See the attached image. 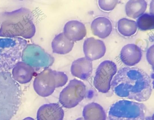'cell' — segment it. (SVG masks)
Returning <instances> with one entry per match:
<instances>
[{
	"mask_svg": "<svg viewBox=\"0 0 154 120\" xmlns=\"http://www.w3.org/2000/svg\"><path fill=\"white\" fill-rule=\"evenodd\" d=\"M111 88L121 97L144 101L150 97L152 84L149 75L136 67H125L120 69L114 77Z\"/></svg>",
	"mask_w": 154,
	"mask_h": 120,
	"instance_id": "obj_1",
	"label": "cell"
},
{
	"mask_svg": "<svg viewBox=\"0 0 154 120\" xmlns=\"http://www.w3.org/2000/svg\"><path fill=\"white\" fill-rule=\"evenodd\" d=\"M20 86L8 72H0V120H11L20 104Z\"/></svg>",
	"mask_w": 154,
	"mask_h": 120,
	"instance_id": "obj_2",
	"label": "cell"
},
{
	"mask_svg": "<svg viewBox=\"0 0 154 120\" xmlns=\"http://www.w3.org/2000/svg\"><path fill=\"white\" fill-rule=\"evenodd\" d=\"M146 107L142 103L127 100H119L110 107L108 120H144Z\"/></svg>",
	"mask_w": 154,
	"mask_h": 120,
	"instance_id": "obj_3",
	"label": "cell"
},
{
	"mask_svg": "<svg viewBox=\"0 0 154 120\" xmlns=\"http://www.w3.org/2000/svg\"><path fill=\"white\" fill-rule=\"evenodd\" d=\"M87 88L81 81L74 79L60 92L59 101L64 107L71 108L76 106L84 98Z\"/></svg>",
	"mask_w": 154,
	"mask_h": 120,
	"instance_id": "obj_4",
	"label": "cell"
},
{
	"mask_svg": "<svg viewBox=\"0 0 154 120\" xmlns=\"http://www.w3.org/2000/svg\"><path fill=\"white\" fill-rule=\"evenodd\" d=\"M117 71L115 63L112 61L105 60L98 66L94 79V85L99 92L106 93L111 87L112 79Z\"/></svg>",
	"mask_w": 154,
	"mask_h": 120,
	"instance_id": "obj_5",
	"label": "cell"
},
{
	"mask_svg": "<svg viewBox=\"0 0 154 120\" xmlns=\"http://www.w3.org/2000/svg\"><path fill=\"white\" fill-rule=\"evenodd\" d=\"M36 92L42 97L51 94L56 88L55 70L46 68L35 77L33 83Z\"/></svg>",
	"mask_w": 154,
	"mask_h": 120,
	"instance_id": "obj_6",
	"label": "cell"
},
{
	"mask_svg": "<svg viewBox=\"0 0 154 120\" xmlns=\"http://www.w3.org/2000/svg\"><path fill=\"white\" fill-rule=\"evenodd\" d=\"M83 50L85 57L92 61L103 57L105 53L106 48L102 40L91 37L85 40Z\"/></svg>",
	"mask_w": 154,
	"mask_h": 120,
	"instance_id": "obj_7",
	"label": "cell"
},
{
	"mask_svg": "<svg viewBox=\"0 0 154 120\" xmlns=\"http://www.w3.org/2000/svg\"><path fill=\"white\" fill-rule=\"evenodd\" d=\"M64 111L57 103L43 104L38 109L37 120H63Z\"/></svg>",
	"mask_w": 154,
	"mask_h": 120,
	"instance_id": "obj_8",
	"label": "cell"
},
{
	"mask_svg": "<svg viewBox=\"0 0 154 120\" xmlns=\"http://www.w3.org/2000/svg\"><path fill=\"white\" fill-rule=\"evenodd\" d=\"M63 33L68 39L74 42L82 40L86 36L87 32L82 23L76 20H71L65 25Z\"/></svg>",
	"mask_w": 154,
	"mask_h": 120,
	"instance_id": "obj_9",
	"label": "cell"
},
{
	"mask_svg": "<svg viewBox=\"0 0 154 120\" xmlns=\"http://www.w3.org/2000/svg\"><path fill=\"white\" fill-rule=\"evenodd\" d=\"M142 55V50L138 46L134 44H128L122 48L120 58L125 65L131 66L140 62Z\"/></svg>",
	"mask_w": 154,
	"mask_h": 120,
	"instance_id": "obj_10",
	"label": "cell"
},
{
	"mask_svg": "<svg viewBox=\"0 0 154 120\" xmlns=\"http://www.w3.org/2000/svg\"><path fill=\"white\" fill-rule=\"evenodd\" d=\"M92 71V62L85 57L80 58L74 61L71 67L72 74L83 80H86L89 78Z\"/></svg>",
	"mask_w": 154,
	"mask_h": 120,
	"instance_id": "obj_11",
	"label": "cell"
},
{
	"mask_svg": "<svg viewBox=\"0 0 154 120\" xmlns=\"http://www.w3.org/2000/svg\"><path fill=\"white\" fill-rule=\"evenodd\" d=\"M91 28L93 34L102 38L109 36L112 30V25L110 21L104 17H99L92 22Z\"/></svg>",
	"mask_w": 154,
	"mask_h": 120,
	"instance_id": "obj_12",
	"label": "cell"
},
{
	"mask_svg": "<svg viewBox=\"0 0 154 120\" xmlns=\"http://www.w3.org/2000/svg\"><path fill=\"white\" fill-rule=\"evenodd\" d=\"M74 44V42L68 39L62 32L54 38L51 43V47L53 52L64 55L72 50Z\"/></svg>",
	"mask_w": 154,
	"mask_h": 120,
	"instance_id": "obj_13",
	"label": "cell"
},
{
	"mask_svg": "<svg viewBox=\"0 0 154 120\" xmlns=\"http://www.w3.org/2000/svg\"><path fill=\"white\" fill-rule=\"evenodd\" d=\"M82 115L84 120H106L105 110L101 105L96 103H91L85 106Z\"/></svg>",
	"mask_w": 154,
	"mask_h": 120,
	"instance_id": "obj_14",
	"label": "cell"
},
{
	"mask_svg": "<svg viewBox=\"0 0 154 120\" xmlns=\"http://www.w3.org/2000/svg\"><path fill=\"white\" fill-rule=\"evenodd\" d=\"M147 6V3L145 0H129L125 5L126 14L128 16L136 19L144 13Z\"/></svg>",
	"mask_w": 154,
	"mask_h": 120,
	"instance_id": "obj_15",
	"label": "cell"
},
{
	"mask_svg": "<svg viewBox=\"0 0 154 120\" xmlns=\"http://www.w3.org/2000/svg\"><path fill=\"white\" fill-rule=\"evenodd\" d=\"M136 22L126 18L119 20L117 23L119 32L125 36H130L134 34L137 29Z\"/></svg>",
	"mask_w": 154,
	"mask_h": 120,
	"instance_id": "obj_16",
	"label": "cell"
},
{
	"mask_svg": "<svg viewBox=\"0 0 154 120\" xmlns=\"http://www.w3.org/2000/svg\"><path fill=\"white\" fill-rule=\"evenodd\" d=\"M137 27L142 31H146L153 29L154 27V14L145 13L140 16L137 19Z\"/></svg>",
	"mask_w": 154,
	"mask_h": 120,
	"instance_id": "obj_17",
	"label": "cell"
},
{
	"mask_svg": "<svg viewBox=\"0 0 154 120\" xmlns=\"http://www.w3.org/2000/svg\"><path fill=\"white\" fill-rule=\"evenodd\" d=\"M119 2V1L117 0H99L98 1L100 8L106 11L113 10Z\"/></svg>",
	"mask_w": 154,
	"mask_h": 120,
	"instance_id": "obj_18",
	"label": "cell"
},
{
	"mask_svg": "<svg viewBox=\"0 0 154 120\" xmlns=\"http://www.w3.org/2000/svg\"><path fill=\"white\" fill-rule=\"evenodd\" d=\"M56 81V88L64 86L66 83L68 78L63 72L55 70Z\"/></svg>",
	"mask_w": 154,
	"mask_h": 120,
	"instance_id": "obj_19",
	"label": "cell"
},
{
	"mask_svg": "<svg viewBox=\"0 0 154 120\" xmlns=\"http://www.w3.org/2000/svg\"><path fill=\"white\" fill-rule=\"evenodd\" d=\"M146 58L149 63L153 66H154V45H152L148 50L146 54Z\"/></svg>",
	"mask_w": 154,
	"mask_h": 120,
	"instance_id": "obj_20",
	"label": "cell"
},
{
	"mask_svg": "<svg viewBox=\"0 0 154 120\" xmlns=\"http://www.w3.org/2000/svg\"><path fill=\"white\" fill-rule=\"evenodd\" d=\"M23 120H35L33 118L31 117H28L25 118Z\"/></svg>",
	"mask_w": 154,
	"mask_h": 120,
	"instance_id": "obj_21",
	"label": "cell"
},
{
	"mask_svg": "<svg viewBox=\"0 0 154 120\" xmlns=\"http://www.w3.org/2000/svg\"><path fill=\"white\" fill-rule=\"evenodd\" d=\"M75 120H84V119L83 118H79L76 119Z\"/></svg>",
	"mask_w": 154,
	"mask_h": 120,
	"instance_id": "obj_22",
	"label": "cell"
}]
</instances>
